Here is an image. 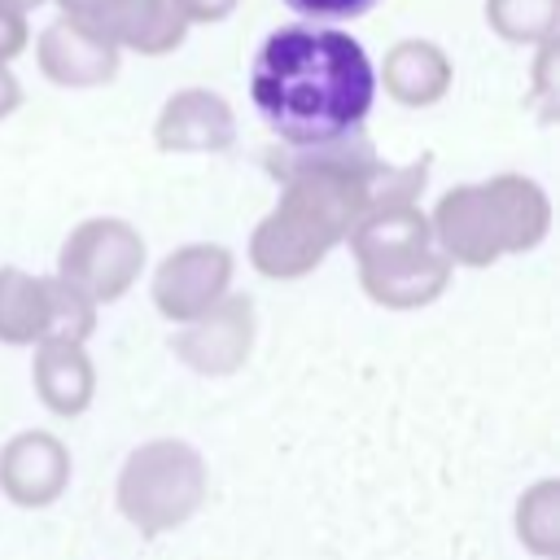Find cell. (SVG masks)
I'll return each mask as SVG.
<instances>
[{
  "label": "cell",
  "instance_id": "cell-13",
  "mask_svg": "<svg viewBox=\"0 0 560 560\" xmlns=\"http://www.w3.org/2000/svg\"><path fill=\"white\" fill-rule=\"evenodd\" d=\"M31 385L52 416H66V420L83 416L96 394V368H92L83 341H66V337L39 341L35 363H31Z\"/></svg>",
  "mask_w": 560,
  "mask_h": 560
},
{
  "label": "cell",
  "instance_id": "cell-12",
  "mask_svg": "<svg viewBox=\"0 0 560 560\" xmlns=\"http://www.w3.org/2000/svg\"><path fill=\"white\" fill-rule=\"evenodd\" d=\"M35 61H39L44 79L57 83V88H101L118 74L122 52L114 44H105L101 35H92L88 26H79L70 18H57L39 31Z\"/></svg>",
  "mask_w": 560,
  "mask_h": 560
},
{
  "label": "cell",
  "instance_id": "cell-11",
  "mask_svg": "<svg viewBox=\"0 0 560 560\" xmlns=\"http://www.w3.org/2000/svg\"><path fill=\"white\" fill-rule=\"evenodd\" d=\"M236 140L232 105L210 88H184L166 96L153 122V144L162 153H219Z\"/></svg>",
  "mask_w": 560,
  "mask_h": 560
},
{
  "label": "cell",
  "instance_id": "cell-2",
  "mask_svg": "<svg viewBox=\"0 0 560 560\" xmlns=\"http://www.w3.org/2000/svg\"><path fill=\"white\" fill-rule=\"evenodd\" d=\"M249 96L284 149H315L363 131L376 101V66L350 31L289 22L258 44Z\"/></svg>",
  "mask_w": 560,
  "mask_h": 560
},
{
  "label": "cell",
  "instance_id": "cell-8",
  "mask_svg": "<svg viewBox=\"0 0 560 560\" xmlns=\"http://www.w3.org/2000/svg\"><path fill=\"white\" fill-rule=\"evenodd\" d=\"M232 249L214 241H192L171 249L153 271V306L171 324H192L219 298L232 293Z\"/></svg>",
  "mask_w": 560,
  "mask_h": 560
},
{
  "label": "cell",
  "instance_id": "cell-15",
  "mask_svg": "<svg viewBox=\"0 0 560 560\" xmlns=\"http://www.w3.org/2000/svg\"><path fill=\"white\" fill-rule=\"evenodd\" d=\"M48 332H52L48 276H31L22 267H0V341L4 346H39Z\"/></svg>",
  "mask_w": 560,
  "mask_h": 560
},
{
  "label": "cell",
  "instance_id": "cell-1",
  "mask_svg": "<svg viewBox=\"0 0 560 560\" xmlns=\"http://www.w3.org/2000/svg\"><path fill=\"white\" fill-rule=\"evenodd\" d=\"M267 171L280 179V197L249 236V262L267 280H298L315 271L368 210L411 201L424 184V162L385 166L363 131L315 149L280 144L267 153Z\"/></svg>",
  "mask_w": 560,
  "mask_h": 560
},
{
  "label": "cell",
  "instance_id": "cell-6",
  "mask_svg": "<svg viewBox=\"0 0 560 560\" xmlns=\"http://www.w3.org/2000/svg\"><path fill=\"white\" fill-rule=\"evenodd\" d=\"M144 236L140 228H131L118 214H96L83 219L79 228H70V236L57 249V271L66 284H74L83 298H92L96 306L118 302L144 271Z\"/></svg>",
  "mask_w": 560,
  "mask_h": 560
},
{
  "label": "cell",
  "instance_id": "cell-7",
  "mask_svg": "<svg viewBox=\"0 0 560 560\" xmlns=\"http://www.w3.org/2000/svg\"><path fill=\"white\" fill-rule=\"evenodd\" d=\"M61 18L88 26L118 52H140V57H162L175 52L188 35V22L175 13L171 0H57Z\"/></svg>",
  "mask_w": 560,
  "mask_h": 560
},
{
  "label": "cell",
  "instance_id": "cell-22",
  "mask_svg": "<svg viewBox=\"0 0 560 560\" xmlns=\"http://www.w3.org/2000/svg\"><path fill=\"white\" fill-rule=\"evenodd\" d=\"M18 105H22V83L9 70V61H0V118H9Z\"/></svg>",
  "mask_w": 560,
  "mask_h": 560
},
{
  "label": "cell",
  "instance_id": "cell-20",
  "mask_svg": "<svg viewBox=\"0 0 560 560\" xmlns=\"http://www.w3.org/2000/svg\"><path fill=\"white\" fill-rule=\"evenodd\" d=\"M26 39H31V31H26V18L0 4V61H13V57L26 48Z\"/></svg>",
  "mask_w": 560,
  "mask_h": 560
},
{
  "label": "cell",
  "instance_id": "cell-9",
  "mask_svg": "<svg viewBox=\"0 0 560 560\" xmlns=\"http://www.w3.org/2000/svg\"><path fill=\"white\" fill-rule=\"evenodd\" d=\"M171 350L201 376L236 372L254 350V302L241 293L219 298L206 315H197L192 324H179V332L171 337Z\"/></svg>",
  "mask_w": 560,
  "mask_h": 560
},
{
  "label": "cell",
  "instance_id": "cell-23",
  "mask_svg": "<svg viewBox=\"0 0 560 560\" xmlns=\"http://www.w3.org/2000/svg\"><path fill=\"white\" fill-rule=\"evenodd\" d=\"M0 4H4V9H13V13H22V18H26V13H31V9H39V4H44V0H0Z\"/></svg>",
  "mask_w": 560,
  "mask_h": 560
},
{
  "label": "cell",
  "instance_id": "cell-3",
  "mask_svg": "<svg viewBox=\"0 0 560 560\" xmlns=\"http://www.w3.org/2000/svg\"><path fill=\"white\" fill-rule=\"evenodd\" d=\"M429 228L451 267H490L508 254L542 245L551 228V201L542 184L525 175H494L442 192L429 214Z\"/></svg>",
  "mask_w": 560,
  "mask_h": 560
},
{
  "label": "cell",
  "instance_id": "cell-5",
  "mask_svg": "<svg viewBox=\"0 0 560 560\" xmlns=\"http://www.w3.org/2000/svg\"><path fill=\"white\" fill-rule=\"evenodd\" d=\"M206 494H210V472L201 451L179 438H153L122 459L114 503L131 529L158 538L192 521Z\"/></svg>",
  "mask_w": 560,
  "mask_h": 560
},
{
  "label": "cell",
  "instance_id": "cell-17",
  "mask_svg": "<svg viewBox=\"0 0 560 560\" xmlns=\"http://www.w3.org/2000/svg\"><path fill=\"white\" fill-rule=\"evenodd\" d=\"M516 534H521L525 551H538L547 560L560 551V486L556 481H538V486H529L521 494Z\"/></svg>",
  "mask_w": 560,
  "mask_h": 560
},
{
  "label": "cell",
  "instance_id": "cell-14",
  "mask_svg": "<svg viewBox=\"0 0 560 560\" xmlns=\"http://www.w3.org/2000/svg\"><path fill=\"white\" fill-rule=\"evenodd\" d=\"M376 83L398 105H411V109L433 105L451 88V57L433 39H398L381 61V79Z\"/></svg>",
  "mask_w": 560,
  "mask_h": 560
},
{
  "label": "cell",
  "instance_id": "cell-19",
  "mask_svg": "<svg viewBox=\"0 0 560 560\" xmlns=\"http://www.w3.org/2000/svg\"><path fill=\"white\" fill-rule=\"evenodd\" d=\"M284 4H289L298 18L328 26V22H341V18H363L376 0H284Z\"/></svg>",
  "mask_w": 560,
  "mask_h": 560
},
{
  "label": "cell",
  "instance_id": "cell-16",
  "mask_svg": "<svg viewBox=\"0 0 560 560\" xmlns=\"http://www.w3.org/2000/svg\"><path fill=\"white\" fill-rule=\"evenodd\" d=\"M486 22L508 44H551L560 31V0H486Z\"/></svg>",
  "mask_w": 560,
  "mask_h": 560
},
{
  "label": "cell",
  "instance_id": "cell-21",
  "mask_svg": "<svg viewBox=\"0 0 560 560\" xmlns=\"http://www.w3.org/2000/svg\"><path fill=\"white\" fill-rule=\"evenodd\" d=\"M175 4V13L192 26V22H223L232 9H236V0H171Z\"/></svg>",
  "mask_w": 560,
  "mask_h": 560
},
{
  "label": "cell",
  "instance_id": "cell-4",
  "mask_svg": "<svg viewBox=\"0 0 560 560\" xmlns=\"http://www.w3.org/2000/svg\"><path fill=\"white\" fill-rule=\"evenodd\" d=\"M346 241L359 267V284L376 306L416 311L442 298L451 284V262L442 258L429 214L416 201H385L368 210Z\"/></svg>",
  "mask_w": 560,
  "mask_h": 560
},
{
  "label": "cell",
  "instance_id": "cell-18",
  "mask_svg": "<svg viewBox=\"0 0 560 560\" xmlns=\"http://www.w3.org/2000/svg\"><path fill=\"white\" fill-rule=\"evenodd\" d=\"M48 293H52V332L48 337H66V341H88V332L96 328V302L83 298L74 284H66L61 276H48ZM44 337V341H48Z\"/></svg>",
  "mask_w": 560,
  "mask_h": 560
},
{
  "label": "cell",
  "instance_id": "cell-10",
  "mask_svg": "<svg viewBox=\"0 0 560 560\" xmlns=\"http://www.w3.org/2000/svg\"><path fill=\"white\" fill-rule=\"evenodd\" d=\"M70 486V451L48 429H22L0 446V490L13 508H48Z\"/></svg>",
  "mask_w": 560,
  "mask_h": 560
}]
</instances>
